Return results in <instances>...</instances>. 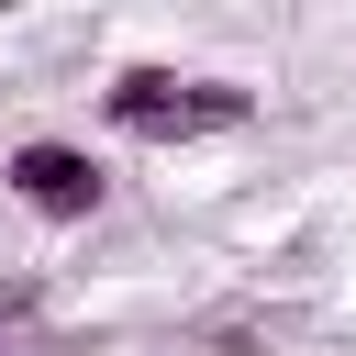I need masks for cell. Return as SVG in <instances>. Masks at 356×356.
<instances>
[{"label":"cell","mask_w":356,"mask_h":356,"mask_svg":"<svg viewBox=\"0 0 356 356\" xmlns=\"http://www.w3.org/2000/svg\"><path fill=\"white\" fill-rule=\"evenodd\" d=\"M100 122H111L122 145H211V134H245V122H256V89H245V78H189V67L134 56V67H111Z\"/></svg>","instance_id":"cell-1"},{"label":"cell","mask_w":356,"mask_h":356,"mask_svg":"<svg viewBox=\"0 0 356 356\" xmlns=\"http://www.w3.org/2000/svg\"><path fill=\"white\" fill-rule=\"evenodd\" d=\"M0 189H11V211L56 222V234H78V222L111 211V167H100L78 134H22V145L0 156Z\"/></svg>","instance_id":"cell-2"},{"label":"cell","mask_w":356,"mask_h":356,"mask_svg":"<svg viewBox=\"0 0 356 356\" xmlns=\"http://www.w3.org/2000/svg\"><path fill=\"white\" fill-rule=\"evenodd\" d=\"M0 356H33V345H22V334H0Z\"/></svg>","instance_id":"cell-3"}]
</instances>
